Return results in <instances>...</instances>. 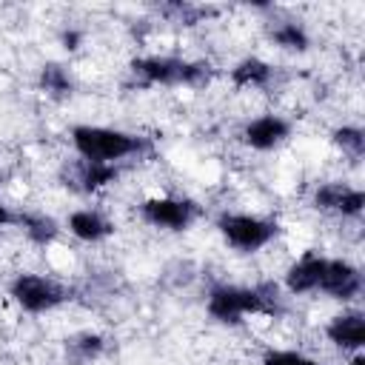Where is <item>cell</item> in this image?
<instances>
[{
    "label": "cell",
    "instance_id": "cell-1",
    "mask_svg": "<svg viewBox=\"0 0 365 365\" xmlns=\"http://www.w3.org/2000/svg\"><path fill=\"white\" fill-rule=\"evenodd\" d=\"M277 311V285L262 282L257 288H231L220 285L208 297V314L220 322H240L245 314H274Z\"/></svg>",
    "mask_w": 365,
    "mask_h": 365
},
{
    "label": "cell",
    "instance_id": "cell-2",
    "mask_svg": "<svg viewBox=\"0 0 365 365\" xmlns=\"http://www.w3.org/2000/svg\"><path fill=\"white\" fill-rule=\"evenodd\" d=\"M131 74L140 77L145 86L148 83H165V86H191L200 88L211 80V66L197 60H180V57H140L131 63Z\"/></svg>",
    "mask_w": 365,
    "mask_h": 365
},
{
    "label": "cell",
    "instance_id": "cell-3",
    "mask_svg": "<svg viewBox=\"0 0 365 365\" xmlns=\"http://www.w3.org/2000/svg\"><path fill=\"white\" fill-rule=\"evenodd\" d=\"M71 140L80 157L94 160V163H114L143 148L140 137H131L114 128H100V125H77L71 131Z\"/></svg>",
    "mask_w": 365,
    "mask_h": 365
},
{
    "label": "cell",
    "instance_id": "cell-4",
    "mask_svg": "<svg viewBox=\"0 0 365 365\" xmlns=\"http://www.w3.org/2000/svg\"><path fill=\"white\" fill-rule=\"evenodd\" d=\"M220 231L234 248L257 251L277 237V222L259 220L251 214H225V217H220Z\"/></svg>",
    "mask_w": 365,
    "mask_h": 365
},
{
    "label": "cell",
    "instance_id": "cell-5",
    "mask_svg": "<svg viewBox=\"0 0 365 365\" xmlns=\"http://www.w3.org/2000/svg\"><path fill=\"white\" fill-rule=\"evenodd\" d=\"M11 297L31 314H40V311H48L54 305H60L66 299V291L46 279V277H37V274H20L14 282H11Z\"/></svg>",
    "mask_w": 365,
    "mask_h": 365
},
{
    "label": "cell",
    "instance_id": "cell-6",
    "mask_svg": "<svg viewBox=\"0 0 365 365\" xmlns=\"http://www.w3.org/2000/svg\"><path fill=\"white\" fill-rule=\"evenodd\" d=\"M143 217L151 225L182 231L197 217V205L191 200H174V197H151L143 202Z\"/></svg>",
    "mask_w": 365,
    "mask_h": 365
},
{
    "label": "cell",
    "instance_id": "cell-7",
    "mask_svg": "<svg viewBox=\"0 0 365 365\" xmlns=\"http://www.w3.org/2000/svg\"><path fill=\"white\" fill-rule=\"evenodd\" d=\"M63 185L74 188V191H97L103 185H108L117 177V168L111 163H94V160H74L68 165H63L60 171Z\"/></svg>",
    "mask_w": 365,
    "mask_h": 365
},
{
    "label": "cell",
    "instance_id": "cell-8",
    "mask_svg": "<svg viewBox=\"0 0 365 365\" xmlns=\"http://www.w3.org/2000/svg\"><path fill=\"white\" fill-rule=\"evenodd\" d=\"M319 288L334 299H354L362 291V274L345 259H325Z\"/></svg>",
    "mask_w": 365,
    "mask_h": 365
},
{
    "label": "cell",
    "instance_id": "cell-9",
    "mask_svg": "<svg viewBox=\"0 0 365 365\" xmlns=\"http://www.w3.org/2000/svg\"><path fill=\"white\" fill-rule=\"evenodd\" d=\"M314 202L322 211H336L342 217H359L365 208V194L359 188H351L342 182H325L317 188Z\"/></svg>",
    "mask_w": 365,
    "mask_h": 365
},
{
    "label": "cell",
    "instance_id": "cell-10",
    "mask_svg": "<svg viewBox=\"0 0 365 365\" xmlns=\"http://www.w3.org/2000/svg\"><path fill=\"white\" fill-rule=\"evenodd\" d=\"M328 339L345 351H362L365 345V317L359 311H345L339 317H334L325 328Z\"/></svg>",
    "mask_w": 365,
    "mask_h": 365
},
{
    "label": "cell",
    "instance_id": "cell-11",
    "mask_svg": "<svg viewBox=\"0 0 365 365\" xmlns=\"http://www.w3.org/2000/svg\"><path fill=\"white\" fill-rule=\"evenodd\" d=\"M288 131H291V125H288L282 117L265 114V117H257L254 123H248V128H245V143H248L251 148L268 151V148H274L277 143H282V140L288 137Z\"/></svg>",
    "mask_w": 365,
    "mask_h": 365
},
{
    "label": "cell",
    "instance_id": "cell-12",
    "mask_svg": "<svg viewBox=\"0 0 365 365\" xmlns=\"http://www.w3.org/2000/svg\"><path fill=\"white\" fill-rule=\"evenodd\" d=\"M322 265H325V259L317 257V254H305L302 259H297V262L288 268V274H285L288 291H291V294H305V291L319 288Z\"/></svg>",
    "mask_w": 365,
    "mask_h": 365
},
{
    "label": "cell",
    "instance_id": "cell-13",
    "mask_svg": "<svg viewBox=\"0 0 365 365\" xmlns=\"http://www.w3.org/2000/svg\"><path fill=\"white\" fill-rule=\"evenodd\" d=\"M68 228L77 240H86V242H97L111 234V222H106L97 211H74L68 217Z\"/></svg>",
    "mask_w": 365,
    "mask_h": 365
},
{
    "label": "cell",
    "instance_id": "cell-14",
    "mask_svg": "<svg viewBox=\"0 0 365 365\" xmlns=\"http://www.w3.org/2000/svg\"><path fill=\"white\" fill-rule=\"evenodd\" d=\"M271 66L268 63H262V60H257V57H245V60H240L237 66H234V71H231V80H234V86H257V88H262V86H268L271 83Z\"/></svg>",
    "mask_w": 365,
    "mask_h": 365
},
{
    "label": "cell",
    "instance_id": "cell-15",
    "mask_svg": "<svg viewBox=\"0 0 365 365\" xmlns=\"http://www.w3.org/2000/svg\"><path fill=\"white\" fill-rule=\"evenodd\" d=\"M271 37H274L277 46H282V48H288V51H305V48H308V34H305V29H302L299 23H291V20L277 23V26L271 29Z\"/></svg>",
    "mask_w": 365,
    "mask_h": 365
},
{
    "label": "cell",
    "instance_id": "cell-16",
    "mask_svg": "<svg viewBox=\"0 0 365 365\" xmlns=\"http://www.w3.org/2000/svg\"><path fill=\"white\" fill-rule=\"evenodd\" d=\"M20 222L26 228L29 240L37 242V245H46V242H51L57 237V222L51 217H46V214H23Z\"/></svg>",
    "mask_w": 365,
    "mask_h": 365
},
{
    "label": "cell",
    "instance_id": "cell-17",
    "mask_svg": "<svg viewBox=\"0 0 365 365\" xmlns=\"http://www.w3.org/2000/svg\"><path fill=\"white\" fill-rule=\"evenodd\" d=\"M40 86H43L51 97H66V94H71V77H68V71H66L63 66H57V63L43 66V71H40Z\"/></svg>",
    "mask_w": 365,
    "mask_h": 365
},
{
    "label": "cell",
    "instance_id": "cell-18",
    "mask_svg": "<svg viewBox=\"0 0 365 365\" xmlns=\"http://www.w3.org/2000/svg\"><path fill=\"white\" fill-rule=\"evenodd\" d=\"M334 143L342 148V154H348V157H354V160H359V157L365 154V134H362V128H356V125H342V128H336V131H334Z\"/></svg>",
    "mask_w": 365,
    "mask_h": 365
},
{
    "label": "cell",
    "instance_id": "cell-19",
    "mask_svg": "<svg viewBox=\"0 0 365 365\" xmlns=\"http://www.w3.org/2000/svg\"><path fill=\"white\" fill-rule=\"evenodd\" d=\"M163 11H165L168 17H174L177 23H185V26H194V23H200L202 17L217 14V9H208V6H191V3H165Z\"/></svg>",
    "mask_w": 365,
    "mask_h": 365
},
{
    "label": "cell",
    "instance_id": "cell-20",
    "mask_svg": "<svg viewBox=\"0 0 365 365\" xmlns=\"http://www.w3.org/2000/svg\"><path fill=\"white\" fill-rule=\"evenodd\" d=\"M68 351L77 356V359H94L100 351H103V336L100 334H91V331H86V334H77V336H71L68 339Z\"/></svg>",
    "mask_w": 365,
    "mask_h": 365
},
{
    "label": "cell",
    "instance_id": "cell-21",
    "mask_svg": "<svg viewBox=\"0 0 365 365\" xmlns=\"http://www.w3.org/2000/svg\"><path fill=\"white\" fill-rule=\"evenodd\" d=\"M262 365H319V362L305 354H297V351H271V354H265Z\"/></svg>",
    "mask_w": 365,
    "mask_h": 365
},
{
    "label": "cell",
    "instance_id": "cell-22",
    "mask_svg": "<svg viewBox=\"0 0 365 365\" xmlns=\"http://www.w3.org/2000/svg\"><path fill=\"white\" fill-rule=\"evenodd\" d=\"M60 40H63V46H66L68 51H74V48L80 46L83 34H80V31H74V29H68V31H63V37H60Z\"/></svg>",
    "mask_w": 365,
    "mask_h": 365
},
{
    "label": "cell",
    "instance_id": "cell-23",
    "mask_svg": "<svg viewBox=\"0 0 365 365\" xmlns=\"http://www.w3.org/2000/svg\"><path fill=\"white\" fill-rule=\"evenodd\" d=\"M351 365H365V356H362V351H354V359H351Z\"/></svg>",
    "mask_w": 365,
    "mask_h": 365
},
{
    "label": "cell",
    "instance_id": "cell-24",
    "mask_svg": "<svg viewBox=\"0 0 365 365\" xmlns=\"http://www.w3.org/2000/svg\"><path fill=\"white\" fill-rule=\"evenodd\" d=\"M6 222H11V214H9V211L0 205V225H6Z\"/></svg>",
    "mask_w": 365,
    "mask_h": 365
}]
</instances>
